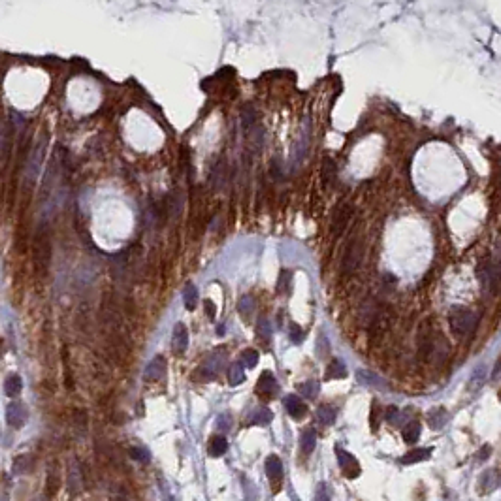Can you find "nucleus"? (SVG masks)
Listing matches in <instances>:
<instances>
[{"label": "nucleus", "mask_w": 501, "mask_h": 501, "mask_svg": "<svg viewBox=\"0 0 501 501\" xmlns=\"http://www.w3.org/2000/svg\"><path fill=\"white\" fill-rule=\"evenodd\" d=\"M317 354H319V356H326V354H328V339H326L324 334L319 336V341H317Z\"/></svg>", "instance_id": "36"}, {"label": "nucleus", "mask_w": 501, "mask_h": 501, "mask_svg": "<svg viewBox=\"0 0 501 501\" xmlns=\"http://www.w3.org/2000/svg\"><path fill=\"white\" fill-rule=\"evenodd\" d=\"M478 486H480V493H490L493 490H497V486H499V471L497 469L486 471L484 475L480 477V480H478Z\"/></svg>", "instance_id": "12"}, {"label": "nucleus", "mask_w": 501, "mask_h": 501, "mask_svg": "<svg viewBox=\"0 0 501 501\" xmlns=\"http://www.w3.org/2000/svg\"><path fill=\"white\" fill-rule=\"evenodd\" d=\"M277 381L272 371H262V375L259 377V383H257V394L260 396H266V398H272L275 392H277Z\"/></svg>", "instance_id": "8"}, {"label": "nucleus", "mask_w": 501, "mask_h": 501, "mask_svg": "<svg viewBox=\"0 0 501 501\" xmlns=\"http://www.w3.org/2000/svg\"><path fill=\"white\" fill-rule=\"evenodd\" d=\"M253 309H255V304H253V300L250 298H241V302H239V313L245 315V317H249L253 313Z\"/></svg>", "instance_id": "35"}, {"label": "nucleus", "mask_w": 501, "mask_h": 501, "mask_svg": "<svg viewBox=\"0 0 501 501\" xmlns=\"http://www.w3.org/2000/svg\"><path fill=\"white\" fill-rule=\"evenodd\" d=\"M166 373V360L164 356H155L153 360L149 362V366L145 368V379L157 381L160 377H164Z\"/></svg>", "instance_id": "13"}, {"label": "nucleus", "mask_w": 501, "mask_h": 501, "mask_svg": "<svg viewBox=\"0 0 501 501\" xmlns=\"http://www.w3.org/2000/svg\"><path fill=\"white\" fill-rule=\"evenodd\" d=\"M204 307H205V313H207V317L213 321V319H215V315H217V307L213 306L211 300H204Z\"/></svg>", "instance_id": "39"}, {"label": "nucleus", "mask_w": 501, "mask_h": 501, "mask_svg": "<svg viewBox=\"0 0 501 501\" xmlns=\"http://www.w3.org/2000/svg\"><path fill=\"white\" fill-rule=\"evenodd\" d=\"M315 501H330V490L326 484H319V490H317V495H315Z\"/></svg>", "instance_id": "37"}, {"label": "nucleus", "mask_w": 501, "mask_h": 501, "mask_svg": "<svg viewBox=\"0 0 501 501\" xmlns=\"http://www.w3.org/2000/svg\"><path fill=\"white\" fill-rule=\"evenodd\" d=\"M272 418H274V415H272V411H270V409L260 407L253 413V416L249 418V422L255 424V426H268V424L272 422Z\"/></svg>", "instance_id": "27"}, {"label": "nucleus", "mask_w": 501, "mask_h": 501, "mask_svg": "<svg viewBox=\"0 0 501 501\" xmlns=\"http://www.w3.org/2000/svg\"><path fill=\"white\" fill-rule=\"evenodd\" d=\"M448 324L456 336H469L477 324V315L467 307H452L448 315Z\"/></svg>", "instance_id": "1"}, {"label": "nucleus", "mask_w": 501, "mask_h": 501, "mask_svg": "<svg viewBox=\"0 0 501 501\" xmlns=\"http://www.w3.org/2000/svg\"><path fill=\"white\" fill-rule=\"evenodd\" d=\"M130 456H132L134 460H138V462H143V463H147L149 460H151V456H149L147 450H145V448H140V446L132 448V450H130Z\"/></svg>", "instance_id": "33"}, {"label": "nucleus", "mask_w": 501, "mask_h": 501, "mask_svg": "<svg viewBox=\"0 0 501 501\" xmlns=\"http://www.w3.org/2000/svg\"><path fill=\"white\" fill-rule=\"evenodd\" d=\"M239 364H241L243 368H255V366L259 364V353L253 351V349L243 351L241 358H239Z\"/></svg>", "instance_id": "30"}, {"label": "nucleus", "mask_w": 501, "mask_h": 501, "mask_svg": "<svg viewBox=\"0 0 501 501\" xmlns=\"http://www.w3.org/2000/svg\"><path fill=\"white\" fill-rule=\"evenodd\" d=\"M490 452H492V448H490V446H488V445H484V446H482V450H480V452H478V454H477V460H478V462H482V460H486V458H488V456H486V454H490Z\"/></svg>", "instance_id": "40"}, {"label": "nucleus", "mask_w": 501, "mask_h": 501, "mask_svg": "<svg viewBox=\"0 0 501 501\" xmlns=\"http://www.w3.org/2000/svg\"><path fill=\"white\" fill-rule=\"evenodd\" d=\"M209 456H213V458H219V456H222L224 452L228 450V441H226V437H222V435H215V437H211V441H209Z\"/></svg>", "instance_id": "21"}, {"label": "nucleus", "mask_w": 501, "mask_h": 501, "mask_svg": "<svg viewBox=\"0 0 501 501\" xmlns=\"http://www.w3.org/2000/svg\"><path fill=\"white\" fill-rule=\"evenodd\" d=\"M322 181H324V187L330 188L336 181V164L332 158H324L322 160Z\"/></svg>", "instance_id": "22"}, {"label": "nucleus", "mask_w": 501, "mask_h": 501, "mask_svg": "<svg viewBox=\"0 0 501 501\" xmlns=\"http://www.w3.org/2000/svg\"><path fill=\"white\" fill-rule=\"evenodd\" d=\"M188 347V330L183 322H177L173 328V349L177 353H185Z\"/></svg>", "instance_id": "11"}, {"label": "nucleus", "mask_w": 501, "mask_h": 501, "mask_svg": "<svg viewBox=\"0 0 501 501\" xmlns=\"http://www.w3.org/2000/svg\"><path fill=\"white\" fill-rule=\"evenodd\" d=\"M317 418L324 426H330V424H334V420H336V409L332 407V405H321L319 411H317Z\"/></svg>", "instance_id": "28"}, {"label": "nucleus", "mask_w": 501, "mask_h": 501, "mask_svg": "<svg viewBox=\"0 0 501 501\" xmlns=\"http://www.w3.org/2000/svg\"><path fill=\"white\" fill-rule=\"evenodd\" d=\"M285 409H287V413H289L294 420H300V418H304L306 416V413H307V405L302 401V398L300 396H296V394H290V396H287L285 398Z\"/></svg>", "instance_id": "7"}, {"label": "nucleus", "mask_w": 501, "mask_h": 501, "mask_svg": "<svg viewBox=\"0 0 501 501\" xmlns=\"http://www.w3.org/2000/svg\"><path fill=\"white\" fill-rule=\"evenodd\" d=\"M222 364H224V356L222 354H213L211 358H207L205 364L202 366V375L207 379V381H211L215 377L220 373V369H222Z\"/></svg>", "instance_id": "10"}, {"label": "nucleus", "mask_w": 501, "mask_h": 501, "mask_svg": "<svg viewBox=\"0 0 501 501\" xmlns=\"http://www.w3.org/2000/svg\"><path fill=\"white\" fill-rule=\"evenodd\" d=\"M336 456H337V462H339V467L343 471V475L347 478H356L360 475V463L356 462V458L353 454H349L347 450L343 448H339L336 446Z\"/></svg>", "instance_id": "3"}, {"label": "nucleus", "mask_w": 501, "mask_h": 501, "mask_svg": "<svg viewBox=\"0 0 501 501\" xmlns=\"http://www.w3.org/2000/svg\"><path fill=\"white\" fill-rule=\"evenodd\" d=\"M264 467H266V475H268V478H270V482H272V486H274V492H279V490H281V480H283V463H281V460L274 454L268 456Z\"/></svg>", "instance_id": "5"}, {"label": "nucleus", "mask_w": 501, "mask_h": 501, "mask_svg": "<svg viewBox=\"0 0 501 501\" xmlns=\"http://www.w3.org/2000/svg\"><path fill=\"white\" fill-rule=\"evenodd\" d=\"M23 390V381H21V377L17 375V373H12V375L6 377V381H4V392H6V396L10 398H16L19 396Z\"/></svg>", "instance_id": "19"}, {"label": "nucleus", "mask_w": 501, "mask_h": 501, "mask_svg": "<svg viewBox=\"0 0 501 501\" xmlns=\"http://www.w3.org/2000/svg\"><path fill=\"white\" fill-rule=\"evenodd\" d=\"M356 379L364 386H371V388H379V390H386L388 388V384L384 383L383 377H379L377 373L369 371V369H358L356 371Z\"/></svg>", "instance_id": "9"}, {"label": "nucleus", "mask_w": 501, "mask_h": 501, "mask_svg": "<svg viewBox=\"0 0 501 501\" xmlns=\"http://www.w3.org/2000/svg\"><path fill=\"white\" fill-rule=\"evenodd\" d=\"M217 428H219L220 431L230 430V428H232V415H228V413L219 415V418H217Z\"/></svg>", "instance_id": "32"}, {"label": "nucleus", "mask_w": 501, "mask_h": 501, "mask_svg": "<svg viewBox=\"0 0 501 501\" xmlns=\"http://www.w3.org/2000/svg\"><path fill=\"white\" fill-rule=\"evenodd\" d=\"M27 418H29V413H27L23 403H10L8 409H6V422L12 428H16V430L23 428Z\"/></svg>", "instance_id": "6"}, {"label": "nucleus", "mask_w": 501, "mask_h": 501, "mask_svg": "<svg viewBox=\"0 0 501 501\" xmlns=\"http://www.w3.org/2000/svg\"><path fill=\"white\" fill-rule=\"evenodd\" d=\"M183 302H185V307H187L188 311H192L196 309L198 306V289H196L192 283H188L185 290H183Z\"/></svg>", "instance_id": "24"}, {"label": "nucleus", "mask_w": 501, "mask_h": 501, "mask_svg": "<svg viewBox=\"0 0 501 501\" xmlns=\"http://www.w3.org/2000/svg\"><path fill=\"white\" fill-rule=\"evenodd\" d=\"M362 257H364V241L360 237L351 239V243L347 245V249L343 253V262H341V270L345 274H351L356 268L360 266Z\"/></svg>", "instance_id": "2"}, {"label": "nucleus", "mask_w": 501, "mask_h": 501, "mask_svg": "<svg viewBox=\"0 0 501 501\" xmlns=\"http://www.w3.org/2000/svg\"><path fill=\"white\" fill-rule=\"evenodd\" d=\"M259 334L260 336H264L268 339L270 337V334H272V328H270V322L266 321V319H262V321L259 322Z\"/></svg>", "instance_id": "38"}, {"label": "nucleus", "mask_w": 501, "mask_h": 501, "mask_svg": "<svg viewBox=\"0 0 501 501\" xmlns=\"http://www.w3.org/2000/svg\"><path fill=\"white\" fill-rule=\"evenodd\" d=\"M245 381V369L239 362H234L230 369H228V383L232 384V386H237V384H241Z\"/></svg>", "instance_id": "26"}, {"label": "nucleus", "mask_w": 501, "mask_h": 501, "mask_svg": "<svg viewBox=\"0 0 501 501\" xmlns=\"http://www.w3.org/2000/svg\"><path fill=\"white\" fill-rule=\"evenodd\" d=\"M478 277L484 285L486 289H490L492 292H497V287H499V270H497V264H493L490 260H486L484 264L478 266Z\"/></svg>", "instance_id": "4"}, {"label": "nucleus", "mask_w": 501, "mask_h": 501, "mask_svg": "<svg viewBox=\"0 0 501 501\" xmlns=\"http://www.w3.org/2000/svg\"><path fill=\"white\" fill-rule=\"evenodd\" d=\"M384 418H386V422H388V424H394V426H398V424L401 422V413H399L398 407L390 405V407L386 409V413H384Z\"/></svg>", "instance_id": "31"}, {"label": "nucleus", "mask_w": 501, "mask_h": 501, "mask_svg": "<svg viewBox=\"0 0 501 501\" xmlns=\"http://www.w3.org/2000/svg\"><path fill=\"white\" fill-rule=\"evenodd\" d=\"M304 330L300 328L298 324H290V339H292V343H302L304 341Z\"/></svg>", "instance_id": "34"}, {"label": "nucleus", "mask_w": 501, "mask_h": 501, "mask_svg": "<svg viewBox=\"0 0 501 501\" xmlns=\"http://www.w3.org/2000/svg\"><path fill=\"white\" fill-rule=\"evenodd\" d=\"M431 452H433V448H415V450L407 452L405 456H401V460H399V462L405 463V465L418 463V462H426V460H430Z\"/></svg>", "instance_id": "16"}, {"label": "nucleus", "mask_w": 501, "mask_h": 501, "mask_svg": "<svg viewBox=\"0 0 501 501\" xmlns=\"http://www.w3.org/2000/svg\"><path fill=\"white\" fill-rule=\"evenodd\" d=\"M290 285H292V272L283 270L281 274H279V279H277V292H281V294L289 292Z\"/></svg>", "instance_id": "29"}, {"label": "nucleus", "mask_w": 501, "mask_h": 501, "mask_svg": "<svg viewBox=\"0 0 501 501\" xmlns=\"http://www.w3.org/2000/svg\"><path fill=\"white\" fill-rule=\"evenodd\" d=\"M319 390H321V384L319 381H306V383L298 384V392L307 399H315L319 396Z\"/></svg>", "instance_id": "25"}, {"label": "nucleus", "mask_w": 501, "mask_h": 501, "mask_svg": "<svg viewBox=\"0 0 501 501\" xmlns=\"http://www.w3.org/2000/svg\"><path fill=\"white\" fill-rule=\"evenodd\" d=\"M300 445H302V452H304V454H311L315 450V445H317V431H315L313 428H307V430L302 433Z\"/></svg>", "instance_id": "20"}, {"label": "nucleus", "mask_w": 501, "mask_h": 501, "mask_svg": "<svg viewBox=\"0 0 501 501\" xmlns=\"http://www.w3.org/2000/svg\"><path fill=\"white\" fill-rule=\"evenodd\" d=\"M345 377H347V366H345V362L339 360V358H334V360L328 364V368H326L324 379L330 381V379H345Z\"/></svg>", "instance_id": "18"}, {"label": "nucleus", "mask_w": 501, "mask_h": 501, "mask_svg": "<svg viewBox=\"0 0 501 501\" xmlns=\"http://www.w3.org/2000/svg\"><path fill=\"white\" fill-rule=\"evenodd\" d=\"M448 411L443 407H435L431 409L430 413H428V424H430L431 430H441V428H445L446 422H448Z\"/></svg>", "instance_id": "14"}, {"label": "nucleus", "mask_w": 501, "mask_h": 501, "mask_svg": "<svg viewBox=\"0 0 501 501\" xmlns=\"http://www.w3.org/2000/svg\"><path fill=\"white\" fill-rule=\"evenodd\" d=\"M351 213H353V207L351 205H345L341 207L336 215V220H334V224H332V232L334 235H341L343 234L345 226L349 224V219H351Z\"/></svg>", "instance_id": "15"}, {"label": "nucleus", "mask_w": 501, "mask_h": 501, "mask_svg": "<svg viewBox=\"0 0 501 501\" xmlns=\"http://www.w3.org/2000/svg\"><path fill=\"white\" fill-rule=\"evenodd\" d=\"M420 424L413 420V422H407L401 430V435H403V441L405 443H416L420 439Z\"/></svg>", "instance_id": "23"}, {"label": "nucleus", "mask_w": 501, "mask_h": 501, "mask_svg": "<svg viewBox=\"0 0 501 501\" xmlns=\"http://www.w3.org/2000/svg\"><path fill=\"white\" fill-rule=\"evenodd\" d=\"M488 381V368H486L484 364H480L477 368L473 369V373H471V379H469V388L473 392H477L478 388H482L484 383Z\"/></svg>", "instance_id": "17"}]
</instances>
